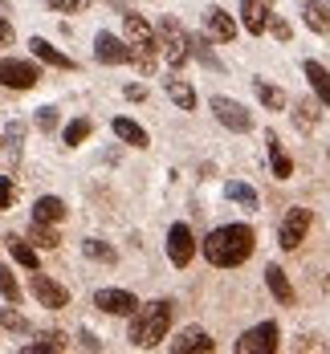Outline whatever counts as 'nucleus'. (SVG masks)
Listing matches in <instances>:
<instances>
[{"label": "nucleus", "mask_w": 330, "mask_h": 354, "mask_svg": "<svg viewBox=\"0 0 330 354\" xmlns=\"http://www.w3.org/2000/svg\"><path fill=\"white\" fill-rule=\"evenodd\" d=\"M200 248H204L208 265H217V269H237V265H245V261L253 257L257 232H253V224H220V228H212V232L204 236Z\"/></svg>", "instance_id": "obj_1"}, {"label": "nucleus", "mask_w": 330, "mask_h": 354, "mask_svg": "<svg viewBox=\"0 0 330 354\" xmlns=\"http://www.w3.org/2000/svg\"><path fill=\"white\" fill-rule=\"evenodd\" d=\"M172 314H176V306H172L167 297L139 306V310L131 314V334H127V338H131V346H139V351L159 346V342L167 338V330H172Z\"/></svg>", "instance_id": "obj_2"}, {"label": "nucleus", "mask_w": 330, "mask_h": 354, "mask_svg": "<svg viewBox=\"0 0 330 354\" xmlns=\"http://www.w3.org/2000/svg\"><path fill=\"white\" fill-rule=\"evenodd\" d=\"M122 29H127V41L135 49V66L143 73H151L155 70V53H159V33L147 25L139 12H131V8H122Z\"/></svg>", "instance_id": "obj_3"}, {"label": "nucleus", "mask_w": 330, "mask_h": 354, "mask_svg": "<svg viewBox=\"0 0 330 354\" xmlns=\"http://www.w3.org/2000/svg\"><path fill=\"white\" fill-rule=\"evenodd\" d=\"M159 49H163V57H167L172 70H180L183 62L192 57L187 33H183V25L176 21V17H163V21H159Z\"/></svg>", "instance_id": "obj_4"}, {"label": "nucleus", "mask_w": 330, "mask_h": 354, "mask_svg": "<svg viewBox=\"0 0 330 354\" xmlns=\"http://www.w3.org/2000/svg\"><path fill=\"white\" fill-rule=\"evenodd\" d=\"M208 110L217 114L220 127H224V131H232V135H245V131H253V114L241 106L237 98H224V94H217V98H208Z\"/></svg>", "instance_id": "obj_5"}, {"label": "nucleus", "mask_w": 330, "mask_h": 354, "mask_svg": "<svg viewBox=\"0 0 330 354\" xmlns=\"http://www.w3.org/2000/svg\"><path fill=\"white\" fill-rule=\"evenodd\" d=\"M282 346V330H277V322H261L253 330H245L241 338H237V354H273Z\"/></svg>", "instance_id": "obj_6"}, {"label": "nucleus", "mask_w": 330, "mask_h": 354, "mask_svg": "<svg viewBox=\"0 0 330 354\" xmlns=\"http://www.w3.org/2000/svg\"><path fill=\"white\" fill-rule=\"evenodd\" d=\"M41 70L33 62H21V57H0V86L4 90H33Z\"/></svg>", "instance_id": "obj_7"}, {"label": "nucleus", "mask_w": 330, "mask_h": 354, "mask_svg": "<svg viewBox=\"0 0 330 354\" xmlns=\"http://www.w3.org/2000/svg\"><path fill=\"white\" fill-rule=\"evenodd\" d=\"M310 224H314V212H310V208H290L286 220H282V228H277V245L286 248V252H293V248L306 241Z\"/></svg>", "instance_id": "obj_8"}, {"label": "nucleus", "mask_w": 330, "mask_h": 354, "mask_svg": "<svg viewBox=\"0 0 330 354\" xmlns=\"http://www.w3.org/2000/svg\"><path fill=\"white\" fill-rule=\"evenodd\" d=\"M94 57L102 66H127V62H135V49H131V41H122L110 29H102V33L94 37Z\"/></svg>", "instance_id": "obj_9"}, {"label": "nucleus", "mask_w": 330, "mask_h": 354, "mask_svg": "<svg viewBox=\"0 0 330 354\" xmlns=\"http://www.w3.org/2000/svg\"><path fill=\"white\" fill-rule=\"evenodd\" d=\"M94 306H98L102 314H110V318H131L143 301H139L131 289H98V293H94Z\"/></svg>", "instance_id": "obj_10"}, {"label": "nucleus", "mask_w": 330, "mask_h": 354, "mask_svg": "<svg viewBox=\"0 0 330 354\" xmlns=\"http://www.w3.org/2000/svg\"><path fill=\"white\" fill-rule=\"evenodd\" d=\"M192 257H196V236H192V228L180 220V224L167 228V261H172L176 269H187Z\"/></svg>", "instance_id": "obj_11"}, {"label": "nucleus", "mask_w": 330, "mask_h": 354, "mask_svg": "<svg viewBox=\"0 0 330 354\" xmlns=\"http://www.w3.org/2000/svg\"><path fill=\"white\" fill-rule=\"evenodd\" d=\"M29 293H33L45 310H66V306H70V289L62 281H53V277H45V273H33Z\"/></svg>", "instance_id": "obj_12"}, {"label": "nucleus", "mask_w": 330, "mask_h": 354, "mask_svg": "<svg viewBox=\"0 0 330 354\" xmlns=\"http://www.w3.org/2000/svg\"><path fill=\"white\" fill-rule=\"evenodd\" d=\"M269 21H273V0H241V25H245V33L261 37L269 29Z\"/></svg>", "instance_id": "obj_13"}, {"label": "nucleus", "mask_w": 330, "mask_h": 354, "mask_svg": "<svg viewBox=\"0 0 330 354\" xmlns=\"http://www.w3.org/2000/svg\"><path fill=\"white\" fill-rule=\"evenodd\" d=\"M29 53H33L41 66H49V70H77V62H73L70 53H62V49L49 45L45 37H29Z\"/></svg>", "instance_id": "obj_14"}, {"label": "nucleus", "mask_w": 330, "mask_h": 354, "mask_svg": "<svg viewBox=\"0 0 330 354\" xmlns=\"http://www.w3.org/2000/svg\"><path fill=\"white\" fill-rule=\"evenodd\" d=\"M302 73H306V82H310V90H314V98L322 102V110H330V70L322 62H302Z\"/></svg>", "instance_id": "obj_15"}, {"label": "nucleus", "mask_w": 330, "mask_h": 354, "mask_svg": "<svg viewBox=\"0 0 330 354\" xmlns=\"http://www.w3.org/2000/svg\"><path fill=\"white\" fill-rule=\"evenodd\" d=\"M172 351H176V354H192V351H196V354H212V351H217V342L208 338V330H200V326H187L180 338L172 342Z\"/></svg>", "instance_id": "obj_16"}, {"label": "nucleus", "mask_w": 330, "mask_h": 354, "mask_svg": "<svg viewBox=\"0 0 330 354\" xmlns=\"http://www.w3.org/2000/svg\"><path fill=\"white\" fill-rule=\"evenodd\" d=\"M204 33L212 37V41H220V45H228V41L237 37V21H232L224 8H208V12H204Z\"/></svg>", "instance_id": "obj_17"}, {"label": "nucleus", "mask_w": 330, "mask_h": 354, "mask_svg": "<svg viewBox=\"0 0 330 354\" xmlns=\"http://www.w3.org/2000/svg\"><path fill=\"white\" fill-rule=\"evenodd\" d=\"M110 131H114L118 142H127V147H135V151H147V142H151V135H147L143 127H139L135 118H122V114L110 122Z\"/></svg>", "instance_id": "obj_18"}, {"label": "nucleus", "mask_w": 330, "mask_h": 354, "mask_svg": "<svg viewBox=\"0 0 330 354\" xmlns=\"http://www.w3.org/2000/svg\"><path fill=\"white\" fill-rule=\"evenodd\" d=\"M265 285H269V293L277 297V306H293V301H297V293H293V285H290V277H286L282 265H265Z\"/></svg>", "instance_id": "obj_19"}, {"label": "nucleus", "mask_w": 330, "mask_h": 354, "mask_svg": "<svg viewBox=\"0 0 330 354\" xmlns=\"http://www.w3.org/2000/svg\"><path fill=\"white\" fill-rule=\"evenodd\" d=\"M265 151H269V167H273V179H290L293 176V159L286 155L282 139L273 131H265Z\"/></svg>", "instance_id": "obj_20"}, {"label": "nucleus", "mask_w": 330, "mask_h": 354, "mask_svg": "<svg viewBox=\"0 0 330 354\" xmlns=\"http://www.w3.org/2000/svg\"><path fill=\"white\" fill-rule=\"evenodd\" d=\"M302 21L310 33H330V4L327 0H302Z\"/></svg>", "instance_id": "obj_21"}, {"label": "nucleus", "mask_w": 330, "mask_h": 354, "mask_svg": "<svg viewBox=\"0 0 330 354\" xmlns=\"http://www.w3.org/2000/svg\"><path fill=\"white\" fill-rule=\"evenodd\" d=\"M4 248H8V257H12L21 269H29V273H37V269H41V257L33 252V245H29V241H21V236H12V232H8V236H4Z\"/></svg>", "instance_id": "obj_22"}, {"label": "nucleus", "mask_w": 330, "mask_h": 354, "mask_svg": "<svg viewBox=\"0 0 330 354\" xmlns=\"http://www.w3.org/2000/svg\"><path fill=\"white\" fill-rule=\"evenodd\" d=\"M33 220H41V224L66 220V200H62V196H41V200L33 204Z\"/></svg>", "instance_id": "obj_23"}, {"label": "nucleus", "mask_w": 330, "mask_h": 354, "mask_svg": "<svg viewBox=\"0 0 330 354\" xmlns=\"http://www.w3.org/2000/svg\"><path fill=\"white\" fill-rule=\"evenodd\" d=\"M163 90H167V98H172L180 110H196V90H192L183 77H167V82H163Z\"/></svg>", "instance_id": "obj_24"}, {"label": "nucleus", "mask_w": 330, "mask_h": 354, "mask_svg": "<svg viewBox=\"0 0 330 354\" xmlns=\"http://www.w3.org/2000/svg\"><path fill=\"white\" fill-rule=\"evenodd\" d=\"M187 45H192V57H196V62H204L208 70H220V57L212 53V37L208 33H192Z\"/></svg>", "instance_id": "obj_25"}, {"label": "nucleus", "mask_w": 330, "mask_h": 354, "mask_svg": "<svg viewBox=\"0 0 330 354\" xmlns=\"http://www.w3.org/2000/svg\"><path fill=\"white\" fill-rule=\"evenodd\" d=\"M253 90H257V98H261V106L265 110H286V90L269 86L265 77H253Z\"/></svg>", "instance_id": "obj_26"}, {"label": "nucleus", "mask_w": 330, "mask_h": 354, "mask_svg": "<svg viewBox=\"0 0 330 354\" xmlns=\"http://www.w3.org/2000/svg\"><path fill=\"white\" fill-rule=\"evenodd\" d=\"M224 196H228L232 204H241V208H249V212L257 208V192L249 187V183H241V179H228V183H224Z\"/></svg>", "instance_id": "obj_27"}, {"label": "nucleus", "mask_w": 330, "mask_h": 354, "mask_svg": "<svg viewBox=\"0 0 330 354\" xmlns=\"http://www.w3.org/2000/svg\"><path fill=\"white\" fill-rule=\"evenodd\" d=\"M318 110H322V102H306V98H302V102L293 106V127H297V131H314V127H318Z\"/></svg>", "instance_id": "obj_28"}, {"label": "nucleus", "mask_w": 330, "mask_h": 354, "mask_svg": "<svg viewBox=\"0 0 330 354\" xmlns=\"http://www.w3.org/2000/svg\"><path fill=\"white\" fill-rule=\"evenodd\" d=\"M82 252H86L90 261H102V265H114V261H118V252H114L107 241H94V236H90V241H82Z\"/></svg>", "instance_id": "obj_29"}, {"label": "nucleus", "mask_w": 330, "mask_h": 354, "mask_svg": "<svg viewBox=\"0 0 330 354\" xmlns=\"http://www.w3.org/2000/svg\"><path fill=\"white\" fill-rule=\"evenodd\" d=\"M90 131H94V122H90V118H73L70 127L62 131V139H66V147H77V142L90 139Z\"/></svg>", "instance_id": "obj_30"}, {"label": "nucleus", "mask_w": 330, "mask_h": 354, "mask_svg": "<svg viewBox=\"0 0 330 354\" xmlns=\"http://www.w3.org/2000/svg\"><path fill=\"white\" fill-rule=\"evenodd\" d=\"M0 297H4L8 306H17V301H21V285H17V277H12V269H8V265H0Z\"/></svg>", "instance_id": "obj_31"}, {"label": "nucleus", "mask_w": 330, "mask_h": 354, "mask_svg": "<svg viewBox=\"0 0 330 354\" xmlns=\"http://www.w3.org/2000/svg\"><path fill=\"white\" fill-rule=\"evenodd\" d=\"M29 354H45V351H70V342H66V334H41V342H33V346H25Z\"/></svg>", "instance_id": "obj_32"}, {"label": "nucleus", "mask_w": 330, "mask_h": 354, "mask_svg": "<svg viewBox=\"0 0 330 354\" xmlns=\"http://www.w3.org/2000/svg\"><path fill=\"white\" fill-rule=\"evenodd\" d=\"M33 245L37 248H57V245H62V236L53 232V224H41V220H33Z\"/></svg>", "instance_id": "obj_33"}, {"label": "nucleus", "mask_w": 330, "mask_h": 354, "mask_svg": "<svg viewBox=\"0 0 330 354\" xmlns=\"http://www.w3.org/2000/svg\"><path fill=\"white\" fill-rule=\"evenodd\" d=\"M57 122H62V118H57V106H41V110L33 114V127L41 131V135H49V131H57Z\"/></svg>", "instance_id": "obj_34"}, {"label": "nucleus", "mask_w": 330, "mask_h": 354, "mask_svg": "<svg viewBox=\"0 0 330 354\" xmlns=\"http://www.w3.org/2000/svg\"><path fill=\"white\" fill-rule=\"evenodd\" d=\"M0 322H4V330L29 334V318H25V314H17V310H4V314H0Z\"/></svg>", "instance_id": "obj_35"}, {"label": "nucleus", "mask_w": 330, "mask_h": 354, "mask_svg": "<svg viewBox=\"0 0 330 354\" xmlns=\"http://www.w3.org/2000/svg\"><path fill=\"white\" fill-rule=\"evenodd\" d=\"M269 29H273V37H277V41H290V37H293L290 21H282V17H277V12H273V21H269Z\"/></svg>", "instance_id": "obj_36"}, {"label": "nucleus", "mask_w": 330, "mask_h": 354, "mask_svg": "<svg viewBox=\"0 0 330 354\" xmlns=\"http://www.w3.org/2000/svg\"><path fill=\"white\" fill-rule=\"evenodd\" d=\"M12 204V176H0V212Z\"/></svg>", "instance_id": "obj_37"}, {"label": "nucleus", "mask_w": 330, "mask_h": 354, "mask_svg": "<svg viewBox=\"0 0 330 354\" xmlns=\"http://www.w3.org/2000/svg\"><path fill=\"white\" fill-rule=\"evenodd\" d=\"M45 4L57 12H82V0H45Z\"/></svg>", "instance_id": "obj_38"}, {"label": "nucleus", "mask_w": 330, "mask_h": 354, "mask_svg": "<svg viewBox=\"0 0 330 354\" xmlns=\"http://www.w3.org/2000/svg\"><path fill=\"white\" fill-rule=\"evenodd\" d=\"M77 342H82L86 351H102V342H98V334H90V330H82V334H77Z\"/></svg>", "instance_id": "obj_39"}, {"label": "nucleus", "mask_w": 330, "mask_h": 354, "mask_svg": "<svg viewBox=\"0 0 330 354\" xmlns=\"http://www.w3.org/2000/svg\"><path fill=\"white\" fill-rule=\"evenodd\" d=\"M122 94H127V102H143V98H147V86H127Z\"/></svg>", "instance_id": "obj_40"}, {"label": "nucleus", "mask_w": 330, "mask_h": 354, "mask_svg": "<svg viewBox=\"0 0 330 354\" xmlns=\"http://www.w3.org/2000/svg\"><path fill=\"white\" fill-rule=\"evenodd\" d=\"M21 139H25V122H12V127H8V142L17 147Z\"/></svg>", "instance_id": "obj_41"}, {"label": "nucleus", "mask_w": 330, "mask_h": 354, "mask_svg": "<svg viewBox=\"0 0 330 354\" xmlns=\"http://www.w3.org/2000/svg\"><path fill=\"white\" fill-rule=\"evenodd\" d=\"M12 41V25H8V17L0 12V45H8Z\"/></svg>", "instance_id": "obj_42"}, {"label": "nucleus", "mask_w": 330, "mask_h": 354, "mask_svg": "<svg viewBox=\"0 0 330 354\" xmlns=\"http://www.w3.org/2000/svg\"><path fill=\"white\" fill-rule=\"evenodd\" d=\"M0 147H4V139H0Z\"/></svg>", "instance_id": "obj_43"}]
</instances>
